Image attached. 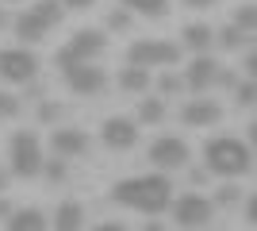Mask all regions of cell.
<instances>
[{"label": "cell", "mask_w": 257, "mask_h": 231, "mask_svg": "<svg viewBox=\"0 0 257 231\" xmlns=\"http://www.w3.org/2000/svg\"><path fill=\"white\" fill-rule=\"evenodd\" d=\"M119 89H123V93H146V89H150V69H142V66L119 69Z\"/></svg>", "instance_id": "18"}, {"label": "cell", "mask_w": 257, "mask_h": 231, "mask_svg": "<svg viewBox=\"0 0 257 231\" xmlns=\"http://www.w3.org/2000/svg\"><path fill=\"white\" fill-rule=\"evenodd\" d=\"M20 97H16V93H4V89H0V120H16V116H20Z\"/></svg>", "instance_id": "25"}, {"label": "cell", "mask_w": 257, "mask_h": 231, "mask_svg": "<svg viewBox=\"0 0 257 231\" xmlns=\"http://www.w3.org/2000/svg\"><path fill=\"white\" fill-rule=\"evenodd\" d=\"M234 27H242L246 35H257V4H238L234 16H230Z\"/></svg>", "instance_id": "22"}, {"label": "cell", "mask_w": 257, "mask_h": 231, "mask_svg": "<svg viewBox=\"0 0 257 231\" xmlns=\"http://www.w3.org/2000/svg\"><path fill=\"white\" fill-rule=\"evenodd\" d=\"M249 143L257 146V120H253V127H249Z\"/></svg>", "instance_id": "40"}, {"label": "cell", "mask_w": 257, "mask_h": 231, "mask_svg": "<svg viewBox=\"0 0 257 231\" xmlns=\"http://www.w3.org/2000/svg\"><path fill=\"white\" fill-rule=\"evenodd\" d=\"M204 170L215 174V177H226V181L246 177L249 170H253V150H249L242 139H234V135L207 139L204 143Z\"/></svg>", "instance_id": "2"}, {"label": "cell", "mask_w": 257, "mask_h": 231, "mask_svg": "<svg viewBox=\"0 0 257 231\" xmlns=\"http://www.w3.org/2000/svg\"><path fill=\"white\" fill-rule=\"evenodd\" d=\"M50 227L54 231H81L85 227V208H81V200H62V204L54 208Z\"/></svg>", "instance_id": "15"}, {"label": "cell", "mask_w": 257, "mask_h": 231, "mask_svg": "<svg viewBox=\"0 0 257 231\" xmlns=\"http://www.w3.org/2000/svg\"><path fill=\"white\" fill-rule=\"evenodd\" d=\"M219 69H223V66H219L211 54H196L192 62H188V69H184V85L192 89V93H204V89L215 85Z\"/></svg>", "instance_id": "13"}, {"label": "cell", "mask_w": 257, "mask_h": 231, "mask_svg": "<svg viewBox=\"0 0 257 231\" xmlns=\"http://www.w3.org/2000/svg\"><path fill=\"white\" fill-rule=\"evenodd\" d=\"M62 77L69 93H77V97H100L107 89V73L96 62H69V66H62Z\"/></svg>", "instance_id": "8"}, {"label": "cell", "mask_w": 257, "mask_h": 231, "mask_svg": "<svg viewBox=\"0 0 257 231\" xmlns=\"http://www.w3.org/2000/svg\"><path fill=\"white\" fill-rule=\"evenodd\" d=\"M200 231H204V227H200Z\"/></svg>", "instance_id": "43"}, {"label": "cell", "mask_w": 257, "mask_h": 231, "mask_svg": "<svg viewBox=\"0 0 257 231\" xmlns=\"http://www.w3.org/2000/svg\"><path fill=\"white\" fill-rule=\"evenodd\" d=\"M215 81H219V85H238L234 73H226V69H219V77H215Z\"/></svg>", "instance_id": "36"}, {"label": "cell", "mask_w": 257, "mask_h": 231, "mask_svg": "<svg viewBox=\"0 0 257 231\" xmlns=\"http://www.w3.org/2000/svg\"><path fill=\"white\" fill-rule=\"evenodd\" d=\"M181 62V46L169 39H135L127 46V66H142V69H169Z\"/></svg>", "instance_id": "4"}, {"label": "cell", "mask_w": 257, "mask_h": 231, "mask_svg": "<svg viewBox=\"0 0 257 231\" xmlns=\"http://www.w3.org/2000/svg\"><path fill=\"white\" fill-rule=\"evenodd\" d=\"M4 27H12V16H8V8H0V31Z\"/></svg>", "instance_id": "38"}, {"label": "cell", "mask_w": 257, "mask_h": 231, "mask_svg": "<svg viewBox=\"0 0 257 231\" xmlns=\"http://www.w3.org/2000/svg\"><path fill=\"white\" fill-rule=\"evenodd\" d=\"M123 8L150 16V20H161V16H169V0H123Z\"/></svg>", "instance_id": "19"}, {"label": "cell", "mask_w": 257, "mask_h": 231, "mask_svg": "<svg viewBox=\"0 0 257 231\" xmlns=\"http://www.w3.org/2000/svg\"><path fill=\"white\" fill-rule=\"evenodd\" d=\"M39 73V58L27 50V46H4L0 50V81L8 85H27Z\"/></svg>", "instance_id": "7"}, {"label": "cell", "mask_w": 257, "mask_h": 231, "mask_svg": "<svg viewBox=\"0 0 257 231\" xmlns=\"http://www.w3.org/2000/svg\"><path fill=\"white\" fill-rule=\"evenodd\" d=\"M238 200V185H230V181H226L223 189H219V197H215V204H234Z\"/></svg>", "instance_id": "28"}, {"label": "cell", "mask_w": 257, "mask_h": 231, "mask_svg": "<svg viewBox=\"0 0 257 231\" xmlns=\"http://www.w3.org/2000/svg\"><path fill=\"white\" fill-rule=\"evenodd\" d=\"M8 158H12V174L23 177V181L39 177V174H43V166H46V158H43V143H39V135L27 131V127L12 135V143H8Z\"/></svg>", "instance_id": "3"}, {"label": "cell", "mask_w": 257, "mask_h": 231, "mask_svg": "<svg viewBox=\"0 0 257 231\" xmlns=\"http://www.w3.org/2000/svg\"><path fill=\"white\" fill-rule=\"evenodd\" d=\"M92 231H127V227H123L119 220H104V223H96Z\"/></svg>", "instance_id": "35"}, {"label": "cell", "mask_w": 257, "mask_h": 231, "mask_svg": "<svg viewBox=\"0 0 257 231\" xmlns=\"http://www.w3.org/2000/svg\"><path fill=\"white\" fill-rule=\"evenodd\" d=\"M223 120V108H219V100H207L196 93V100H184L181 108V123L184 127H211V123Z\"/></svg>", "instance_id": "11"}, {"label": "cell", "mask_w": 257, "mask_h": 231, "mask_svg": "<svg viewBox=\"0 0 257 231\" xmlns=\"http://www.w3.org/2000/svg\"><path fill=\"white\" fill-rule=\"evenodd\" d=\"M184 8H196V12H204V8H211V4H219V0H181Z\"/></svg>", "instance_id": "33"}, {"label": "cell", "mask_w": 257, "mask_h": 231, "mask_svg": "<svg viewBox=\"0 0 257 231\" xmlns=\"http://www.w3.org/2000/svg\"><path fill=\"white\" fill-rule=\"evenodd\" d=\"M50 150L58 158H81L88 154V135L81 127H54L50 131Z\"/></svg>", "instance_id": "12"}, {"label": "cell", "mask_w": 257, "mask_h": 231, "mask_svg": "<svg viewBox=\"0 0 257 231\" xmlns=\"http://www.w3.org/2000/svg\"><path fill=\"white\" fill-rule=\"evenodd\" d=\"M107 27H111V31H127L131 27V12H111V16H107Z\"/></svg>", "instance_id": "26"}, {"label": "cell", "mask_w": 257, "mask_h": 231, "mask_svg": "<svg viewBox=\"0 0 257 231\" xmlns=\"http://www.w3.org/2000/svg\"><path fill=\"white\" fill-rule=\"evenodd\" d=\"M96 0H62V8H73V12H81V8H92Z\"/></svg>", "instance_id": "34"}, {"label": "cell", "mask_w": 257, "mask_h": 231, "mask_svg": "<svg viewBox=\"0 0 257 231\" xmlns=\"http://www.w3.org/2000/svg\"><path fill=\"white\" fill-rule=\"evenodd\" d=\"M58 4H62V0H35V12H39V16H43V20L54 27V23H62V16H65Z\"/></svg>", "instance_id": "24"}, {"label": "cell", "mask_w": 257, "mask_h": 231, "mask_svg": "<svg viewBox=\"0 0 257 231\" xmlns=\"http://www.w3.org/2000/svg\"><path fill=\"white\" fill-rule=\"evenodd\" d=\"M12 31H16V39H20V46H35V43H43V39H46L50 23H46L35 8H27V12H20V16L12 20Z\"/></svg>", "instance_id": "14"}, {"label": "cell", "mask_w": 257, "mask_h": 231, "mask_svg": "<svg viewBox=\"0 0 257 231\" xmlns=\"http://www.w3.org/2000/svg\"><path fill=\"white\" fill-rule=\"evenodd\" d=\"M46 227H50V220L39 208H16L4 223V231H46Z\"/></svg>", "instance_id": "16"}, {"label": "cell", "mask_w": 257, "mask_h": 231, "mask_svg": "<svg viewBox=\"0 0 257 231\" xmlns=\"http://www.w3.org/2000/svg\"><path fill=\"white\" fill-rule=\"evenodd\" d=\"M215 200H207L204 193H181V197L169 204V212H173V223H181V227H188V231H200L204 223H211V216H215Z\"/></svg>", "instance_id": "6"}, {"label": "cell", "mask_w": 257, "mask_h": 231, "mask_svg": "<svg viewBox=\"0 0 257 231\" xmlns=\"http://www.w3.org/2000/svg\"><path fill=\"white\" fill-rule=\"evenodd\" d=\"M4 4H20V0H4Z\"/></svg>", "instance_id": "42"}, {"label": "cell", "mask_w": 257, "mask_h": 231, "mask_svg": "<svg viewBox=\"0 0 257 231\" xmlns=\"http://www.w3.org/2000/svg\"><path fill=\"white\" fill-rule=\"evenodd\" d=\"M234 100H238V108H257V81L253 77L234 85Z\"/></svg>", "instance_id": "23"}, {"label": "cell", "mask_w": 257, "mask_h": 231, "mask_svg": "<svg viewBox=\"0 0 257 231\" xmlns=\"http://www.w3.org/2000/svg\"><path fill=\"white\" fill-rule=\"evenodd\" d=\"M111 200L131 212H142V216H158V212H165L173 204V181L165 174L123 177V181L111 185Z\"/></svg>", "instance_id": "1"}, {"label": "cell", "mask_w": 257, "mask_h": 231, "mask_svg": "<svg viewBox=\"0 0 257 231\" xmlns=\"http://www.w3.org/2000/svg\"><path fill=\"white\" fill-rule=\"evenodd\" d=\"M215 43L223 46V50H238V46L249 43V39H246V31H242V27L226 23V27H219V31H215Z\"/></svg>", "instance_id": "21"}, {"label": "cell", "mask_w": 257, "mask_h": 231, "mask_svg": "<svg viewBox=\"0 0 257 231\" xmlns=\"http://www.w3.org/2000/svg\"><path fill=\"white\" fill-rule=\"evenodd\" d=\"M100 139H104L107 150H131V146L139 143V120H131V116H107L104 127H100Z\"/></svg>", "instance_id": "10"}, {"label": "cell", "mask_w": 257, "mask_h": 231, "mask_svg": "<svg viewBox=\"0 0 257 231\" xmlns=\"http://www.w3.org/2000/svg\"><path fill=\"white\" fill-rule=\"evenodd\" d=\"M8 189V170H0V193Z\"/></svg>", "instance_id": "39"}, {"label": "cell", "mask_w": 257, "mask_h": 231, "mask_svg": "<svg viewBox=\"0 0 257 231\" xmlns=\"http://www.w3.org/2000/svg\"><path fill=\"white\" fill-rule=\"evenodd\" d=\"M158 85H161V93L169 97V93H177V89H181V77H177V73H161Z\"/></svg>", "instance_id": "29"}, {"label": "cell", "mask_w": 257, "mask_h": 231, "mask_svg": "<svg viewBox=\"0 0 257 231\" xmlns=\"http://www.w3.org/2000/svg\"><path fill=\"white\" fill-rule=\"evenodd\" d=\"M211 43H215V31L207 27V23H188V27L181 31V46H188L192 54H207Z\"/></svg>", "instance_id": "17"}, {"label": "cell", "mask_w": 257, "mask_h": 231, "mask_svg": "<svg viewBox=\"0 0 257 231\" xmlns=\"http://www.w3.org/2000/svg\"><path fill=\"white\" fill-rule=\"evenodd\" d=\"M188 158H192V150H188V143L177 139V135H161V139L150 143V150H146V162H154L158 170H184Z\"/></svg>", "instance_id": "9"}, {"label": "cell", "mask_w": 257, "mask_h": 231, "mask_svg": "<svg viewBox=\"0 0 257 231\" xmlns=\"http://www.w3.org/2000/svg\"><path fill=\"white\" fill-rule=\"evenodd\" d=\"M58 112H62V108H58V104H54V100H46L43 108H39V120H46V123H50L54 116H58Z\"/></svg>", "instance_id": "31"}, {"label": "cell", "mask_w": 257, "mask_h": 231, "mask_svg": "<svg viewBox=\"0 0 257 231\" xmlns=\"http://www.w3.org/2000/svg\"><path fill=\"white\" fill-rule=\"evenodd\" d=\"M246 220H249V223L257 227V193H253V197L246 200Z\"/></svg>", "instance_id": "32"}, {"label": "cell", "mask_w": 257, "mask_h": 231, "mask_svg": "<svg viewBox=\"0 0 257 231\" xmlns=\"http://www.w3.org/2000/svg\"><path fill=\"white\" fill-rule=\"evenodd\" d=\"M142 231H165V227H161V223H146Z\"/></svg>", "instance_id": "41"}, {"label": "cell", "mask_w": 257, "mask_h": 231, "mask_svg": "<svg viewBox=\"0 0 257 231\" xmlns=\"http://www.w3.org/2000/svg\"><path fill=\"white\" fill-rule=\"evenodd\" d=\"M242 69H246V77H253V81H257V50H249V54L242 58Z\"/></svg>", "instance_id": "30"}, {"label": "cell", "mask_w": 257, "mask_h": 231, "mask_svg": "<svg viewBox=\"0 0 257 231\" xmlns=\"http://www.w3.org/2000/svg\"><path fill=\"white\" fill-rule=\"evenodd\" d=\"M107 50V35L100 31V27H81V31H73V39L54 54V66L62 69L69 66V62H92V58H100Z\"/></svg>", "instance_id": "5"}, {"label": "cell", "mask_w": 257, "mask_h": 231, "mask_svg": "<svg viewBox=\"0 0 257 231\" xmlns=\"http://www.w3.org/2000/svg\"><path fill=\"white\" fill-rule=\"evenodd\" d=\"M43 174H46V181H54V185H58V181H65V162H46Z\"/></svg>", "instance_id": "27"}, {"label": "cell", "mask_w": 257, "mask_h": 231, "mask_svg": "<svg viewBox=\"0 0 257 231\" xmlns=\"http://www.w3.org/2000/svg\"><path fill=\"white\" fill-rule=\"evenodd\" d=\"M161 120H165V100L161 97L139 100V123H161Z\"/></svg>", "instance_id": "20"}, {"label": "cell", "mask_w": 257, "mask_h": 231, "mask_svg": "<svg viewBox=\"0 0 257 231\" xmlns=\"http://www.w3.org/2000/svg\"><path fill=\"white\" fill-rule=\"evenodd\" d=\"M12 212H16V208H12V204H8V200H4V197H0V220H8V216H12Z\"/></svg>", "instance_id": "37"}]
</instances>
